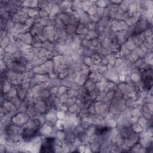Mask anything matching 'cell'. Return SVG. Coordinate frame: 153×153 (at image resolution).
Wrapping results in <instances>:
<instances>
[{
	"instance_id": "obj_3",
	"label": "cell",
	"mask_w": 153,
	"mask_h": 153,
	"mask_svg": "<svg viewBox=\"0 0 153 153\" xmlns=\"http://www.w3.org/2000/svg\"><path fill=\"white\" fill-rule=\"evenodd\" d=\"M142 81L145 87L147 90H150L152 86L153 78H152V68L145 70L142 72Z\"/></svg>"
},
{
	"instance_id": "obj_4",
	"label": "cell",
	"mask_w": 153,
	"mask_h": 153,
	"mask_svg": "<svg viewBox=\"0 0 153 153\" xmlns=\"http://www.w3.org/2000/svg\"><path fill=\"white\" fill-rule=\"evenodd\" d=\"M109 130H110V128L108 127H99L95 129V131H96V134L100 135V134H103L106 133Z\"/></svg>"
},
{
	"instance_id": "obj_1",
	"label": "cell",
	"mask_w": 153,
	"mask_h": 153,
	"mask_svg": "<svg viewBox=\"0 0 153 153\" xmlns=\"http://www.w3.org/2000/svg\"><path fill=\"white\" fill-rule=\"evenodd\" d=\"M40 127L39 121L35 119L29 122L24 127L22 133V137L25 140H29L33 139L38 133Z\"/></svg>"
},
{
	"instance_id": "obj_2",
	"label": "cell",
	"mask_w": 153,
	"mask_h": 153,
	"mask_svg": "<svg viewBox=\"0 0 153 153\" xmlns=\"http://www.w3.org/2000/svg\"><path fill=\"white\" fill-rule=\"evenodd\" d=\"M56 139L53 137H47L43 140L40 152H54Z\"/></svg>"
}]
</instances>
